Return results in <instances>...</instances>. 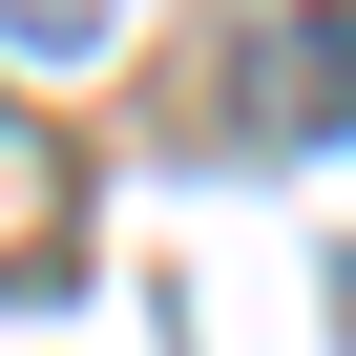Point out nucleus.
I'll return each mask as SVG.
<instances>
[{"mask_svg": "<svg viewBox=\"0 0 356 356\" xmlns=\"http://www.w3.org/2000/svg\"><path fill=\"white\" fill-rule=\"evenodd\" d=\"M0 22H22V42H84V22H105V0H0Z\"/></svg>", "mask_w": 356, "mask_h": 356, "instance_id": "7ed1b4c3", "label": "nucleus"}, {"mask_svg": "<svg viewBox=\"0 0 356 356\" xmlns=\"http://www.w3.org/2000/svg\"><path fill=\"white\" fill-rule=\"evenodd\" d=\"M335 335H356V252H335Z\"/></svg>", "mask_w": 356, "mask_h": 356, "instance_id": "20e7f679", "label": "nucleus"}, {"mask_svg": "<svg viewBox=\"0 0 356 356\" xmlns=\"http://www.w3.org/2000/svg\"><path fill=\"white\" fill-rule=\"evenodd\" d=\"M252 126L273 147H356V0H293L252 42Z\"/></svg>", "mask_w": 356, "mask_h": 356, "instance_id": "f03ea898", "label": "nucleus"}, {"mask_svg": "<svg viewBox=\"0 0 356 356\" xmlns=\"http://www.w3.org/2000/svg\"><path fill=\"white\" fill-rule=\"evenodd\" d=\"M84 273V168H63V126L0 84V293H63Z\"/></svg>", "mask_w": 356, "mask_h": 356, "instance_id": "f257e3e1", "label": "nucleus"}]
</instances>
